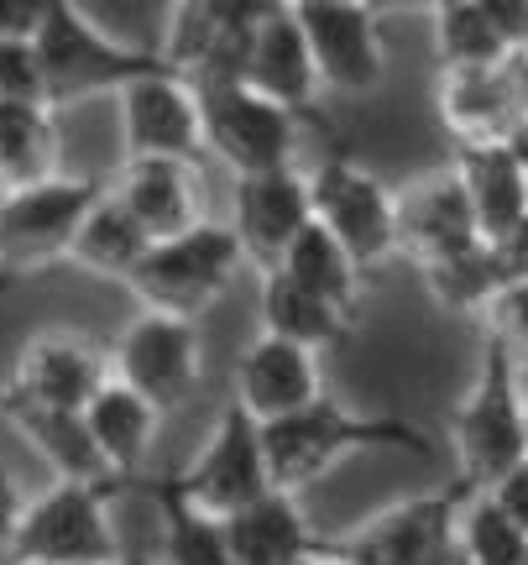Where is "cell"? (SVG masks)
I'll use <instances>...</instances> for the list:
<instances>
[{"instance_id":"19","label":"cell","mask_w":528,"mask_h":565,"mask_svg":"<svg viewBox=\"0 0 528 565\" xmlns=\"http://www.w3.org/2000/svg\"><path fill=\"white\" fill-rule=\"evenodd\" d=\"M236 79L246 89L267 95L272 105H283L293 116H314V100H320V74H314V58H309L304 26L293 17V6H272L251 38H246L241 53V74Z\"/></svg>"},{"instance_id":"11","label":"cell","mask_w":528,"mask_h":565,"mask_svg":"<svg viewBox=\"0 0 528 565\" xmlns=\"http://www.w3.org/2000/svg\"><path fill=\"white\" fill-rule=\"evenodd\" d=\"M466 498L471 487L461 482L434 487V492H419V498H403V503L371 513L366 524L335 534L325 545L341 550L351 565H424L455 540V513Z\"/></svg>"},{"instance_id":"38","label":"cell","mask_w":528,"mask_h":565,"mask_svg":"<svg viewBox=\"0 0 528 565\" xmlns=\"http://www.w3.org/2000/svg\"><path fill=\"white\" fill-rule=\"evenodd\" d=\"M42 17H47V0H0V42H32Z\"/></svg>"},{"instance_id":"18","label":"cell","mask_w":528,"mask_h":565,"mask_svg":"<svg viewBox=\"0 0 528 565\" xmlns=\"http://www.w3.org/2000/svg\"><path fill=\"white\" fill-rule=\"evenodd\" d=\"M110 200L121 204L131 221L147 231V242H168L183 236L204 221V179L200 162L179 158H131L121 162V173L105 189Z\"/></svg>"},{"instance_id":"8","label":"cell","mask_w":528,"mask_h":565,"mask_svg":"<svg viewBox=\"0 0 528 565\" xmlns=\"http://www.w3.org/2000/svg\"><path fill=\"white\" fill-rule=\"evenodd\" d=\"M309 221L346 246V257L362 273L398 257V225H392V189L377 173H366L351 158H325L304 173Z\"/></svg>"},{"instance_id":"31","label":"cell","mask_w":528,"mask_h":565,"mask_svg":"<svg viewBox=\"0 0 528 565\" xmlns=\"http://www.w3.org/2000/svg\"><path fill=\"white\" fill-rule=\"evenodd\" d=\"M278 273H288V278L299 282V288L320 294L325 303L346 309L351 320H356V303H362V267L351 263L346 246L335 242L330 231H320L314 221H309L304 231L293 236V246L283 252Z\"/></svg>"},{"instance_id":"40","label":"cell","mask_w":528,"mask_h":565,"mask_svg":"<svg viewBox=\"0 0 528 565\" xmlns=\"http://www.w3.org/2000/svg\"><path fill=\"white\" fill-rule=\"evenodd\" d=\"M440 6H450V0H366V11L382 21V17H434Z\"/></svg>"},{"instance_id":"34","label":"cell","mask_w":528,"mask_h":565,"mask_svg":"<svg viewBox=\"0 0 528 565\" xmlns=\"http://www.w3.org/2000/svg\"><path fill=\"white\" fill-rule=\"evenodd\" d=\"M482 330H492L513 356H528V278L508 282V288L492 299V309L482 315Z\"/></svg>"},{"instance_id":"37","label":"cell","mask_w":528,"mask_h":565,"mask_svg":"<svg viewBox=\"0 0 528 565\" xmlns=\"http://www.w3.org/2000/svg\"><path fill=\"white\" fill-rule=\"evenodd\" d=\"M482 492L503 508V519H513V524L528 534V456L518 466H508V471H503L492 487H482Z\"/></svg>"},{"instance_id":"44","label":"cell","mask_w":528,"mask_h":565,"mask_svg":"<svg viewBox=\"0 0 528 565\" xmlns=\"http://www.w3.org/2000/svg\"><path fill=\"white\" fill-rule=\"evenodd\" d=\"M0 565H32V561H17V555H0Z\"/></svg>"},{"instance_id":"22","label":"cell","mask_w":528,"mask_h":565,"mask_svg":"<svg viewBox=\"0 0 528 565\" xmlns=\"http://www.w3.org/2000/svg\"><path fill=\"white\" fill-rule=\"evenodd\" d=\"M0 419L11 424L21 440L53 466V482H84V487H110V492H121V482L110 477L105 456L95 450L89 429H84V414H74V408L26 404V398H17V393L0 387Z\"/></svg>"},{"instance_id":"39","label":"cell","mask_w":528,"mask_h":565,"mask_svg":"<svg viewBox=\"0 0 528 565\" xmlns=\"http://www.w3.org/2000/svg\"><path fill=\"white\" fill-rule=\"evenodd\" d=\"M21 508H26V487L17 482V471L0 461V555L11 550V534L21 524Z\"/></svg>"},{"instance_id":"29","label":"cell","mask_w":528,"mask_h":565,"mask_svg":"<svg viewBox=\"0 0 528 565\" xmlns=\"http://www.w3.org/2000/svg\"><path fill=\"white\" fill-rule=\"evenodd\" d=\"M131 487H142L147 498L158 503V519H163V550H158V565H230L220 519H209V513L183 503L173 477H147L142 471Z\"/></svg>"},{"instance_id":"42","label":"cell","mask_w":528,"mask_h":565,"mask_svg":"<svg viewBox=\"0 0 528 565\" xmlns=\"http://www.w3.org/2000/svg\"><path fill=\"white\" fill-rule=\"evenodd\" d=\"M424 565H471L466 555H461V545H455V540H450L445 550H440V555H434V561H424Z\"/></svg>"},{"instance_id":"3","label":"cell","mask_w":528,"mask_h":565,"mask_svg":"<svg viewBox=\"0 0 528 565\" xmlns=\"http://www.w3.org/2000/svg\"><path fill=\"white\" fill-rule=\"evenodd\" d=\"M450 440H455V461H461V477H455V482L471 487V492L492 487L508 466H518L528 456L518 356H513L492 330H482L476 377H471L466 398L450 414Z\"/></svg>"},{"instance_id":"10","label":"cell","mask_w":528,"mask_h":565,"mask_svg":"<svg viewBox=\"0 0 528 565\" xmlns=\"http://www.w3.org/2000/svg\"><path fill=\"white\" fill-rule=\"evenodd\" d=\"M110 356V377L142 393L158 414H173L194 398L204 377V341L200 324L173 320V315H152L142 309L137 320L121 330V341L105 351Z\"/></svg>"},{"instance_id":"48","label":"cell","mask_w":528,"mask_h":565,"mask_svg":"<svg viewBox=\"0 0 528 565\" xmlns=\"http://www.w3.org/2000/svg\"><path fill=\"white\" fill-rule=\"evenodd\" d=\"M116 565H121V561H116Z\"/></svg>"},{"instance_id":"35","label":"cell","mask_w":528,"mask_h":565,"mask_svg":"<svg viewBox=\"0 0 528 565\" xmlns=\"http://www.w3.org/2000/svg\"><path fill=\"white\" fill-rule=\"evenodd\" d=\"M11 100H42V68L32 42H0V105Z\"/></svg>"},{"instance_id":"7","label":"cell","mask_w":528,"mask_h":565,"mask_svg":"<svg viewBox=\"0 0 528 565\" xmlns=\"http://www.w3.org/2000/svg\"><path fill=\"white\" fill-rule=\"evenodd\" d=\"M95 200H100V183L68 179V173L6 189L0 194V278H32L68 263V242Z\"/></svg>"},{"instance_id":"5","label":"cell","mask_w":528,"mask_h":565,"mask_svg":"<svg viewBox=\"0 0 528 565\" xmlns=\"http://www.w3.org/2000/svg\"><path fill=\"white\" fill-rule=\"evenodd\" d=\"M110 503H116L110 487L53 482L47 492L26 498L6 555L32 565H116L126 545L116 534Z\"/></svg>"},{"instance_id":"25","label":"cell","mask_w":528,"mask_h":565,"mask_svg":"<svg viewBox=\"0 0 528 565\" xmlns=\"http://www.w3.org/2000/svg\"><path fill=\"white\" fill-rule=\"evenodd\" d=\"M158 424H163V414L147 404L142 393H131L126 383H116V377H105L100 393L84 404V429H89L95 450L105 456L110 477L121 482V492L147 471Z\"/></svg>"},{"instance_id":"13","label":"cell","mask_w":528,"mask_h":565,"mask_svg":"<svg viewBox=\"0 0 528 565\" xmlns=\"http://www.w3.org/2000/svg\"><path fill=\"white\" fill-rule=\"evenodd\" d=\"M293 17L304 26L320 89L366 95V89L382 84L387 74L382 21L366 11V0H309V6H293Z\"/></svg>"},{"instance_id":"17","label":"cell","mask_w":528,"mask_h":565,"mask_svg":"<svg viewBox=\"0 0 528 565\" xmlns=\"http://www.w3.org/2000/svg\"><path fill=\"white\" fill-rule=\"evenodd\" d=\"M105 377H110V356L95 341H84L74 330H42L17 351L6 393H17V398L42 408L84 414V404L100 393Z\"/></svg>"},{"instance_id":"20","label":"cell","mask_w":528,"mask_h":565,"mask_svg":"<svg viewBox=\"0 0 528 565\" xmlns=\"http://www.w3.org/2000/svg\"><path fill=\"white\" fill-rule=\"evenodd\" d=\"M320 393H325V383H320V356L304 351V345L278 341V335H257V341L236 356V393H230V398L257 424L299 414V408L314 404Z\"/></svg>"},{"instance_id":"41","label":"cell","mask_w":528,"mask_h":565,"mask_svg":"<svg viewBox=\"0 0 528 565\" xmlns=\"http://www.w3.org/2000/svg\"><path fill=\"white\" fill-rule=\"evenodd\" d=\"M304 565H351V561H346V555H341V550H330L325 540H320V545H314V555H309Z\"/></svg>"},{"instance_id":"33","label":"cell","mask_w":528,"mask_h":565,"mask_svg":"<svg viewBox=\"0 0 528 565\" xmlns=\"http://www.w3.org/2000/svg\"><path fill=\"white\" fill-rule=\"evenodd\" d=\"M455 545L471 565H528V534L513 519H503V508L487 492H471L461 513H455Z\"/></svg>"},{"instance_id":"21","label":"cell","mask_w":528,"mask_h":565,"mask_svg":"<svg viewBox=\"0 0 528 565\" xmlns=\"http://www.w3.org/2000/svg\"><path fill=\"white\" fill-rule=\"evenodd\" d=\"M440 121L461 147L471 141H508L524 121V58H508L476 74H440Z\"/></svg>"},{"instance_id":"45","label":"cell","mask_w":528,"mask_h":565,"mask_svg":"<svg viewBox=\"0 0 528 565\" xmlns=\"http://www.w3.org/2000/svg\"><path fill=\"white\" fill-rule=\"evenodd\" d=\"M524 429H528V393H524Z\"/></svg>"},{"instance_id":"43","label":"cell","mask_w":528,"mask_h":565,"mask_svg":"<svg viewBox=\"0 0 528 565\" xmlns=\"http://www.w3.org/2000/svg\"><path fill=\"white\" fill-rule=\"evenodd\" d=\"M524 116H528V58H524Z\"/></svg>"},{"instance_id":"28","label":"cell","mask_w":528,"mask_h":565,"mask_svg":"<svg viewBox=\"0 0 528 565\" xmlns=\"http://www.w3.org/2000/svg\"><path fill=\"white\" fill-rule=\"evenodd\" d=\"M147 246H152V242H147L142 225L131 221L121 204L100 189V200L84 210L79 231H74V242H68V263L84 267V273H95V278L126 282V278H131V267L142 263Z\"/></svg>"},{"instance_id":"26","label":"cell","mask_w":528,"mask_h":565,"mask_svg":"<svg viewBox=\"0 0 528 565\" xmlns=\"http://www.w3.org/2000/svg\"><path fill=\"white\" fill-rule=\"evenodd\" d=\"M351 315L325 303L320 294H309L288 273H262V335H278V341H293L304 351H335V345L351 341Z\"/></svg>"},{"instance_id":"14","label":"cell","mask_w":528,"mask_h":565,"mask_svg":"<svg viewBox=\"0 0 528 565\" xmlns=\"http://www.w3.org/2000/svg\"><path fill=\"white\" fill-rule=\"evenodd\" d=\"M116 110H121V152L131 158H179L200 162V105H194V84L179 68H158L142 74L126 89H116Z\"/></svg>"},{"instance_id":"15","label":"cell","mask_w":528,"mask_h":565,"mask_svg":"<svg viewBox=\"0 0 528 565\" xmlns=\"http://www.w3.org/2000/svg\"><path fill=\"white\" fill-rule=\"evenodd\" d=\"M392 225H398V257H408L413 267L445 263V257L482 242L466 189H461L450 162L408 179L403 189H392Z\"/></svg>"},{"instance_id":"4","label":"cell","mask_w":528,"mask_h":565,"mask_svg":"<svg viewBox=\"0 0 528 565\" xmlns=\"http://www.w3.org/2000/svg\"><path fill=\"white\" fill-rule=\"evenodd\" d=\"M241 267L246 257L236 231L220 221H200L183 236L147 246L142 263L131 267L126 288L152 315H173V320L200 324V315H209L230 294V282L241 278Z\"/></svg>"},{"instance_id":"2","label":"cell","mask_w":528,"mask_h":565,"mask_svg":"<svg viewBox=\"0 0 528 565\" xmlns=\"http://www.w3.org/2000/svg\"><path fill=\"white\" fill-rule=\"evenodd\" d=\"M32 47H37L47 110L100 100V95H116L142 74L173 68L158 47H131V42L110 38L79 0H47V17H42Z\"/></svg>"},{"instance_id":"12","label":"cell","mask_w":528,"mask_h":565,"mask_svg":"<svg viewBox=\"0 0 528 565\" xmlns=\"http://www.w3.org/2000/svg\"><path fill=\"white\" fill-rule=\"evenodd\" d=\"M283 0H173L168 6V42L158 47L188 84L236 79L251 26Z\"/></svg>"},{"instance_id":"32","label":"cell","mask_w":528,"mask_h":565,"mask_svg":"<svg viewBox=\"0 0 528 565\" xmlns=\"http://www.w3.org/2000/svg\"><path fill=\"white\" fill-rule=\"evenodd\" d=\"M434 58H440V74H476V68L508 63L513 53L497 42V32L471 0H450L434 11Z\"/></svg>"},{"instance_id":"1","label":"cell","mask_w":528,"mask_h":565,"mask_svg":"<svg viewBox=\"0 0 528 565\" xmlns=\"http://www.w3.org/2000/svg\"><path fill=\"white\" fill-rule=\"evenodd\" d=\"M362 450H413V456H434L419 424L398 419V414H356L341 398L320 393L314 404H304L299 414L262 424V456L267 477L278 492H304L309 482H320L325 471H335L341 461L362 456Z\"/></svg>"},{"instance_id":"24","label":"cell","mask_w":528,"mask_h":565,"mask_svg":"<svg viewBox=\"0 0 528 565\" xmlns=\"http://www.w3.org/2000/svg\"><path fill=\"white\" fill-rule=\"evenodd\" d=\"M455 179L466 189V204L476 215V236L482 242H503L513 225L528 221V183L518 158L508 152V141H471L455 147Z\"/></svg>"},{"instance_id":"6","label":"cell","mask_w":528,"mask_h":565,"mask_svg":"<svg viewBox=\"0 0 528 565\" xmlns=\"http://www.w3.org/2000/svg\"><path fill=\"white\" fill-rule=\"evenodd\" d=\"M194 105H200V147L209 158H220L236 179L288 168L299 152V121L304 116L272 105L267 95L246 89L241 79L194 84Z\"/></svg>"},{"instance_id":"27","label":"cell","mask_w":528,"mask_h":565,"mask_svg":"<svg viewBox=\"0 0 528 565\" xmlns=\"http://www.w3.org/2000/svg\"><path fill=\"white\" fill-rule=\"evenodd\" d=\"M58 173V110L37 100L0 105V194Z\"/></svg>"},{"instance_id":"46","label":"cell","mask_w":528,"mask_h":565,"mask_svg":"<svg viewBox=\"0 0 528 565\" xmlns=\"http://www.w3.org/2000/svg\"><path fill=\"white\" fill-rule=\"evenodd\" d=\"M288 6H309V0H288Z\"/></svg>"},{"instance_id":"36","label":"cell","mask_w":528,"mask_h":565,"mask_svg":"<svg viewBox=\"0 0 528 565\" xmlns=\"http://www.w3.org/2000/svg\"><path fill=\"white\" fill-rule=\"evenodd\" d=\"M513 58H528V0H471Z\"/></svg>"},{"instance_id":"47","label":"cell","mask_w":528,"mask_h":565,"mask_svg":"<svg viewBox=\"0 0 528 565\" xmlns=\"http://www.w3.org/2000/svg\"><path fill=\"white\" fill-rule=\"evenodd\" d=\"M163 6H173V0H163Z\"/></svg>"},{"instance_id":"23","label":"cell","mask_w":528,"mask_h":565,"mask_svg":"<svg viewBox=\"0 0 528 565\" xmlns=\"http://www.w3.org/2000/svg\"><path fill=\"white\" fill-rule=\"evenodd\" d=\"M220 529L230 565H304L320 545V534L299 508V492H278V487L220 519Z\"/></svg>"},{"instance_id":"9","label":"cell","mask_w":528,"mask_h":565,"mask_svg":"<svg viewBox=\"0 0 528 565\" xmlns=\"http://www.w3.org/2000/svg\"><path fill=\"white\" fill-rule=\"evenodd\" d=\"M168 477H173V487H179V498L188 508H200L209 519H230L236 508L272 492L267 456H262V424L230 398L220 408L215 429H209V440L200 445V456L183 471H168Z\"/></svg>"},{"instance_id":"30","label":"cell","mask_w":528,"mask_h":565,"mask_svg":"<svg viewBox=\"0 0 528 565\" xmlns=\"http://www.w3.org/2000/svg\"><path fill=\"white\" fill-rule=\"evenodd\" d=\"M419 273H424L429 299L440 303V309H450V315H476V320L487 315L492 299H497L508 282H518L492 242H476V246H466V252L445 257V263L419 267Z\"/></svg>"},{"instance_id":"16","label":"cell","mask_w":528,"mask_h":565,"mask_svg":"<svg viewBox=\"0 0 528 565\" xmlns=\"http://www.w3.org/2000/svg\"><path fill=\"white\" fill-rule=\"evenodd\" d=\"M304 225H309V183H304V168H299V162L267 168V173H241V179H236L230 231H236L241 257L251 267L272 273Z\"/></svg>"}]
</instances>
